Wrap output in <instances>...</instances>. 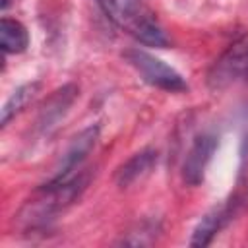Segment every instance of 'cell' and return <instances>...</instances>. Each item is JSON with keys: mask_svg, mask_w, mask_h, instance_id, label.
<instances>
[{"mask_svg": "<svg viewBox=\"0 0 248 248\" xmlns=\"http://www.w3.org/2000/svg\"><path fill=\"white\" fill-rule=\"evenodd\" d=\"M85 184L87 176L83 172L66 180L52 178L21 207V211L17 213L19 223H23L25 227H41L48 223L56 213L64 211L81 194Z\"/></svg>", "mask_w": 248, "mask_h": 248, "instance_id": "cell-1", "label": "cell"}, {"mask_svg": "<svg viewBox=\"0 0 248 248\" xmlns=\"http://www.w3.org/2000/svg\"><path fill=\"white\" fill-rule=\"evenodd\" d=\"M105 16L122 31L149 46H167L169 39L155 14L141 0H97Z\"/></svg>", "mask_w": 248, "mask_h": 248, "instance_id": "cell-2", "label": "cell"}, {"mask_svg": "<svg viewBox=\"0 0 248 248\" xmlns=\"http://www.w3.org/2000/svg\"><path fill=\"white\" fill-rule=\"evenodd\" d=\"M124 56L138 70V74L153 87H159L165 91H184L186 89V81L182 79V76L174 68L165 64L163 60L155 58L153 54L140 50V48H132V50L124 52Z\"/></svg>", "mask_w": 248, "mask_h": 248, "instance_id": "cell-3", "label": "cell"}, {"mask_svg": "<svg viewBox=\"0 0 248 248\" xmlns=\"http://www.w3.org/2000/svg\"><path fill=\"white\" fill-rule=\"evenodd\" d=\"M248 76V37L231 45L211 66L207 83L213 89H223L232 81Z\"/></svg>", "mask_w": 248, "mask_h": 248, "instance_id": "cell-4", "label": "cell"}, {"mask_svg": "<svg viewBox=\"0 0 248 248\" xmlns=\"http://www.w3.org/2000/svg\"><path fill=\"white\" fill-rule=\"evenodd\" d=\"M217 149V138L211 134H202L194 140L192 147L186 153L184 165H182V178L186 184L196 186L203 180L205 169Z\"/></svg>", "mask_w": 248, "mask_h": 248, "instance_id": "cell-5", "label": "cell"}, {"mask_svg": "<svg viewBox=\"0 0 248 248\" xmlns=\"http://www.w3.org/2000/svg\"><path fill=\"white\" fill-rule=\"evenodd\" d=\"M97 136H99V128L97 126H91L87 130H83L79 136L74 138L72 145L68 147L66 155L62 157V163H60V169L56 172L54 178L58 180H66V178H72L76 174H79L81 170V163L83 159L89 155V151L95 147V141H97Z\"/></svg>", "mask_w": 248, "mask_h": 248, "instance_id": "cell-6", "label": "cell"}, {"mask_svg": "<svg viewBox=\"0 0 248 248\" xmlns=\"http://www.w3.org/2000/svg\"><path fill=\"white\" fill-rule=\"evenodd\" d=\"M157 163V151L153 149H143L136 155H132L118 170H116V184L120 188H126L130 186L132 182H136L138 178L145 176L153 165Z\"/></svg>", "mask_w": 248, "mask_h": 248, "instance_id": "cell-7", "label": "cell"}, {"mask_svg": "<svg viewBox=\"0 0 248 248\" xmlns=\"http://www.w3.org/2000/svg\"><path fill=\"white\" fill-rule=\"evenodd\" d=\"M29 45V33L25 25L12 17H2L0 21V46L6 54L23 52Z\"/></svg>", "mask_w": 248, "mask_h": 248, "instance_id": "cell-8", "label": "cell"}, {"mask_svg": "<svg viewBox=\"0 0 248 248\" xmlns=\"http://www.w3.org/2000/svg\"><path fill=\"white\" fill-rule=\"evenodd\" d=\"M227 207H215L209 213H205L202 217V221L198 223V227L194 229V234L190 238L192 246H207L211 242V238L217 234V231L223 227V223L227 221Z\"/></svg>", "mask_w": 248, "mask_h": 248, "instance_id": "cell-9", "label": "cell"}, {"mask_svg": "<svg viewBox=\"0 0 248 248\" xmlns=\"http://www.w3.org/2000/svg\"><path fill=\"white\" fill-rule=\"evenodd\" d=\"M76 93H78V89L74 85H66L60 91H56L50 97V101L46 103V107L43 108V114L39 118L41 128H50L66 112V108L72 105V101L76 99Z\"/></svg>", "mask_w": 248, "mask_h": 248, "instance_id": "cell-10", "label": "cell"}, {"mask_svg": "<svg viewBox=\"0 0 248 248\" xmlns=\"http://www.w3.org/2000/svg\"><path fill=\"white\" fill-rule=\"evenodd\" d=\"M39 91V83L37 81H33V83H25V85H21V87H17L14 93H12V97L6 101V105H4V108H2V126H6L17 112H21L23 108H25V105L35 97V93Z\"/></svg>", "mask_w": 248, "mask_h": 248, "instance_id": "cell-11", "label": "cell"}, {"mask_svg": "<svg viewBox=\"0 0 248 248\" xmlns=\"http://www.w3.org/2000/svg\"><path fill=\"white\" fill-rule=\"evenodd\" d=\"M8 4H10V0H2V8H8Z\"/></svg>", "mask_w": 248, "mask_h": 248, "instance_id": "cell-12", "label": "cell"}]
</instances>
